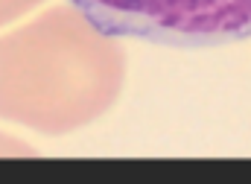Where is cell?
Instances as JSON below:
<instances>
[{"label": "cell", "mask_w": 251, "mask_h": 184, "mask_svg": "<svg viewBox=\"0 0 251 184\" xmlns=\"http://www.w3.org/2000/svg\"><path fill=\"white\" fill-rule=\"evenodd\" d=\"M126 85L117 35L53 6L0 35V120L64 134L102 117Z\"/></svg>", "instance_id": "6da1fadb"}, {"label": "cell", "mask_w": 251, "mask_h": 184, "mask_svg": "<svg viewBox=\"0 0 251 184\" xmlns=\"http://www.w3.org/2000/svg\"><path fill=\"white\" fill-rule=\"evenodd\" d=\"M97 29L167 47H216L251 35V0H70Z\"/></svg>", "instance_id": "7a4b0ae2"}, {"label": "cell", "mask_w": 251, "mask_h": 184, "mask_svg": "<svg viewBox=\"0 0 251 184\" xmlns=\"http://www.w3.org/2000/svg\"><path fill=\"white\" fill-rule=\"evenodd\" d=\"M38 3H44V0H0V26L18 21L26 12H32Z\"/></svg>", "instance_id": "3957f363"}]
</instances>
